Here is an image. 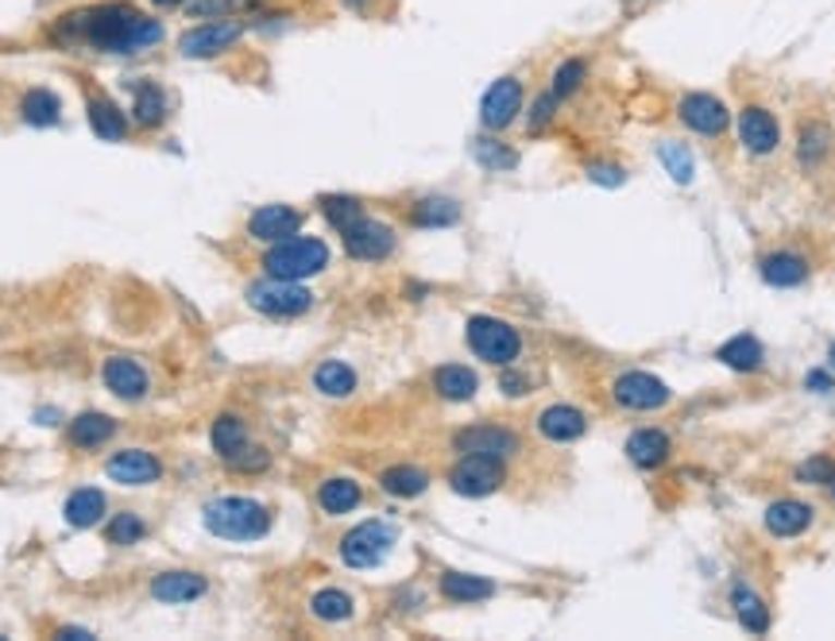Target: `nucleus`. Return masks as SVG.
<instances>
[{
	"label": "nucleus",
	"mask_w": 835,
	"mask_h": 641,
	"mask_svg": "<svg viewBox=\"0 0 835 641\" xmlns=\"http://www.w3.org/2000/svg\"><path fill=\"white\" fill-rule=\"evenodd\" d=\"M51 39L59 47H77L94 55H144L167 39L162 20L132 9L124 0H101V4H82V9L62 12L51 24Z\"/></svg>",
	"instance_id": "1"
},
{
	"label": "nucleus",
	"mask_w": 835,
	"mask_h": 641,
	"mask_svg": "<svg viewBox=\"0 0 835 641\" xmlns=\"http://www.w3.org/2000/svg\"><path fill=\"white\" fill-rule=\"evenodd\" d=\"M202 522H205V530L214 533V537L259 541L267 530H271V510H267L264 503H256V498L229 495V498H214V503H205Z\"/></svg>",
	"instance_id": "2"
},
{
	"label": "nucleus",
	"mask_w": 835,
	"mask_h": 641,
	"mask_svg": "<svg viewBox=\"0 0 835 641\" xmlns=\"http://www.w3.org/2000/svg\"><path fill=\"white\" fill-rule=\"evenodd\" d=\"M329 267V247L317 237H287L279 244L267 247L264 255V270L271 279H287V282H302L314 279Z\"/></svg>",
	"instance_id": "3"
},
{
	"label": "nucleus",
	"mask_w": 835,
	"mask_h": 641,
	"mask_svg": "<svg viewBox=\"0 0 835 641\" xmlns=\"http://www.w3.org/2000/svg\"><path fill=\"white\" fill-rule=\"evenodd\" d=\"M247 35V24L240 16H225V20H202V24H194L190 32L179 35V43H174V51L182 55V59H221V55H229L232 47H240Z\"/></svg>",
	"instance_id": "4"
},
{
	"label": "nucleus",
	"mask_w": 835,
	"mask_h": 641,
	"mask_svg": "<svg viewBox=\"0 0 835 641\" xmlns=\"http://www.w3.org/2000/svg\"><path fill=\"white\" fill-rule=\"evenodd\" d=\"M464 337H469L472 352L484 363H495V367H511L522 352V337L499 317H472Z\"/></svg>",
	"instance_id": "5"
},
{
	"label": "nucleus",
	"mask_w": 835,
	"mask_h": 641,
	"mask_svg": "<svg viewBox=\"0 0 835 641\" xmlns=\"http://www.w3.org/2000/svg\"><path fill=\"white\" fill-rule=\"evenodd\" d=\"M247 305L267 317H299L314 305V294L299 282H287V279H271L267 275L264 282H252L247 287Z\"/></svg>",
	"instance_id": "6"
},
{
	"label": "nucleus",
	"mask_w": 835,
	"mask_h": 641,
	"mask_svg": "<svg viewBox=\"0 0 835 641\" xmlns=\"http://www.w3.org/2000/svg\"><path fill=\"white\" fill-rule=\"evenodd\" d=\"M449 487L464 498L492 495V491L504 487V460L480 456V452H461V460H457L449 472Z\"/></svg>",
	"instance_id": "7"
},
{
	"label": "nucleus",
	"mask_w": 835,
	"mask_h": 641,
	"mask_svg": "<svg viewBox=\"0 0 835 641\" xmlns=\"http://www.w3.org/2000/svg\"><path fill=\"white\" fill-rule=\"evenodd\" d=\"M395 525H387V522H364V525H356L352 533H344V541H341V560L349 568H375L379 560L391 553V545H395Z\"/></svg>",
	"instance_id": "8"
},
{
	"label": "nucleus",
	"mask_w": 835,
	"mask_h": 641,
	"mask_svg": "<svg viewBox=\"0 0 835 641\" xmlns=\"http://www.w3.org/2000/svg\"><path fill=\"white\" fill-rule=\"evenodd\" d=\"M522 101H527V89H522L519 77L515 74L499 77V82L487 85L484 101H480V120H484L487 132H504L522 112Z\"/></svg>",
	"instance_id": "9"
},
{
	"label": "nucleus",
	"mask_w": 835,
	"mask_h": 641,
	"mask_svg": "<svg viewBox=\"0 0 835 641\" xmlns=\"http://www.w3.org/2000/svg\"><path fill=\"white\" fill-rule=\"evenodd\" d=\"M105 475L120 487H152L162 480V460L147 448H124V452L109 456Z\"/></svg>",
	"instance_id": "10"
},
{
	"label": "nucleus",
	"mask_w": 835,
	"mask_h": 641,
	"mask_svg": "<svg viewBox=\"0 0 835 641\" xmlns=\"http://www.w3.org/2000/svg\"><path fill=\"white\" fill-rule=\"evenodd\" d=\"M344 240V252L352 255V259L360 263H379L387 259V255L395 252V232L387 225H379V220H367L360 217L356 225H349L341 232Z\"/></svg>",
	"instance_id": "11"
},
{
	"label": "nucleus",
	"mask_w": 835,
	"mask_h": 641,
	"mask_svg": "<svg viewBox=\"0 0 835 641\" xmlns=\"http://www.w3.org/2000/svg\"><path fill=\"white\" fill-rule=\"evenodd\" d=\"M101 379L105 387L117 398H124V402H140V398H147V390H152V375H147L144 363L132 360V355H109V360L101 363Z\"/></svg>",
	"instance_id": "12"
},
{
	"label": "nucleus",
	"mask_w": 835,
	"mask_h": 641,
	"mask_svg": "<svg viewBox=\"0 0 835 641\" xmlns=\"http://www.w3.org/2000/svg\"><path fill=\"white\" fill-rule=\"evenodd\" d=\"M457 452H480V456H495V460H511L515 452L522 448V440L515 437L511 430L504 425H469L452 437Z\"/></svg>",
	"instance_id": "13"
},
{
	"label": "nucleus",
	"mask_w": 835,
	"mask_h": 641,
	"mask_svg": "<svg viewBox=\"0 0 835 641\" xmlns=\"http://www.w3.org/2000/svg\"><path fill=\"white\" fill-rule=\"evenodd\" d=\"M612 395H615V402L627 406V410H657V406L669 402V387L646 372L619 375V379L612 383Z\"/></svg>",
	"instance_id": "14"
},
{
	"label": "nucleus",
	"mask_w": 835,
	"mask_h": 641,
	"mask_svg": "<svg viewBox=\"0 0 835 641\" xmlns=\"http://www.w3.org/2000/svg\"><path fill=\"white\" fill-rule=\"evenodd\" d=\"M302 228V213L290 209V205H259L252 217H247V237L264 240V244H279L287 237H299Z\"/></svg>",
	"instance_id": "15"
},
{
	"label": "nucleus",
	"mask_w": 835,
	"mask_h": 641,
	"mask_svg": "<svg viewBox=\"0 0 835 641\" xmlns=\"http://www.w3.org/2000/svg\"><path fill=\"white\" fill-rule=\"evenodd\" d=\"M677 117H681L685 124H689L692 132H700V135H724L727 124H731L724 101L712 97V94H685L681 105H677Z\"/></svg>",
	"instance_id": "16"
},
{
	"label": "nucleus",
	"mask_w": 835,
	"mask_h": 641,
	"mask_svg": "<svg viewBox=\"0 0 835 641\" xmlns=\"http://www.w3.org/2000/svg\"><path fill=\"white\" fill-rule=\"evenodd\" d=\"M86 117H89L94 135L105 140V144H117V140L129 135V112L120 109L117 97L101 94V89H94V85H89V94H86Z\"/></svg>",
	"instance_id": "17"
},
{
	"label": "nucleus",
	"mask_w": 835,
	"mask_h": 641,
	"mask_svg": "<svg viewBox=\"0 0 835 641\" xmlns=\"http://www.w3.org/2000/svg\"><path fill=\"white\" fill-rule=\"evenodd\" d=\"M739 140H742V147L754 155L777 152V144H782V128H777L774 112L762 109V105H747V109L739 112Z\"/></svg>",
	"instance_id": "18"
},
{
	"label": "nucleus",
	"mask_w": 835,
	"mask_h": 641,
	"mask_svg": "<svg viewBox=\"0 0 835 641\" xmlns=\"http://www.w3.org/2000/svg\"><path fill=\"white\" fill-rule=\"evenodd\" d=\"M132 120L140 128H162L171 120V94L155 77H136L132 82Z\"/></svg>",
	"instance_id": "19"
},
{
	"label": "nucleus",
	"mask_w": 835,
	"mask_h": 641,
	"mask_svg": "<svg viewBox=\"0 0 835 641\" xmlns=\"http://www.w3.org/2000/svg\"><path fill=\"white\" fill-rule=\"evenodd\" d=\"M205 591H209V583H205L202 572H159L152 580V600L171 603V607L202 600Z\"/></svg>",
	"instance_id": "20"
},
{
	"label": "nucleus",
	"mask_w": 835,
	"mask_h": 641,
	"mask_svg": "<svg viewBox=\"0 0 835 641\" xmlns=\"http://www.w3.org/2000/svg\"><path fill=\"white\" fill-rule=\"evenodd\" d=\"M537 433L546 440H557V445H569V440L589 433V418L580 414L577 406H549L537 414Z\"/></svg>",
	"instance_id": "21"
},
{
	"label": "nucleus",
	"mask_w": 835,
	"mask_h": 641,
	"mask_svg": "<svg viewBox=\"0 0 835 641\" xmlns=\"http://www.w3.org/2000/svg\"><path fill=\"white\" fill-rule=\"evenodd\" d=\"M62 515H66V522L74 525V530H94V525H101V518L109 515V498L97 487H77L74 495L66 498Z\"/></svg>",
	"instance_id": "22"
},
{
	"label": "nucleus",
	"mask_w": 835,
	"mask_h": 641,
	"mask_svg": "<svg viewBox=\"0 0 835 641\" xmlns=\"http://www.w3.org/2000/svg\"><path fill=\"white\" fill-rule=\"evenodd\" d=\"M20 120L32 128H51L62 120V101L55 89H47V85H32V89H24L20 94Z\"/></svg>",
	"instance_id": "23"
},
{
	"label": "nucleus",
	"mask_w": 835,
	"mask_h": 641,
	"mask_svg": "<svg viewBox=\"0 0 835 641\" xmlns=\"http://www.w3.org/2000/svg\"><path fill=\"white\" fill-rule=\"evenodd\" d=\"M809 525H812V507H804L797 498H782V503H774V507L766 510V530L774 533V537H797V533H804Z\"/></svg>",
	"instance_id": "24"
},
{
	"label": "nucleus",
	"mask_w": 835,
	"mask_h": 641,
	"mask_svg": "<svg viewBox=\"0 0 835 641\" xmlns=\"http://www.w3.org/2000/svg\"><path fill=\"white\" fill-rule=\"evenodd\" d=\"M762 279L770 287H801L809 279V259L797 252H774L762 259Z\"/></svg>",
	"instance_id": "25"
},
{
	"label": "nucleus",
	"mask_w": 835,
	"mask_h": 641,
	"mask_svg": "<svg viewBox=\"0 0 835 641\" xmlns=\"http://www.w3.org/2000/svg\"><path fill=\"white\" fill-rule=\"evenodd\" d=\"M112 433H117V422L109 414H101V410H89V414H77L70 422L66 437L74 448H101L105 440H112Z\"/></svg>",
	"instance_id": "26"
},
{
	"label": "nucleus",
	"mask_w": 835,
	"mask_h": 641,
	"mask_svg": "<svg viewBox=\"0 0 835 641\" xmlns=\"http://www.w3.org/2000/svg\"><path fill=\"white\" fill-rule=\"evenodd\" d=\"M434 390L445 398V402H469V398H476L480 379H476V372H469V367H461V363H445V367L434 372Z\"/></svg>",
	"instance_id": "27"
},
{
	"label": "nucleus",
	"mask_w": 835,
	"mask_h": 641,
	"mask_svg": "<svg viewBox=\"0 0 835 641\" xmlns=\"http://www.w3.org/2000/svg\"><path fill=\"white\" fill-rule=\"evenodd\" d=\"M360 503H364V491H360L356 480H344V475L325 480L322 487H317V507H322L325 515H349Z\"/></svg>",
	"instance_id": "28"
},
{
	"label": "nucleus",
	"mask_w": 835,
	"mask_h": 641,
	"mask_svg": "<svg viewBox=\"0 0 835 641\" xmlns=\"http://www.w3.org/2000/svg\"><path fill=\"white\" fill-rule=\"evenodd\" d=\"M441 595L449 603H484L495 595V583L484 576H469V572H445L441 576Z\"/></svg>",
	"instance_id": "29"
},
{
	"label": "nucleus",
	"mask_w": 835,
	"mask_h": 641,
	"mask_svg": "<svg viewBox=\"0 0 835 641\" xmlns=\"http://www.w3.org/2000/svg\"><path fill=\"white\" fill-rule=\"evenodd\" d=\"M627 456H631L639 468H657L669 460V437L662 430H639L627 440Z\"/></svg>",
	"instance_id": "30"
},
{
	"label": "nucleus",
	"mask_w": 835,
	"mask_h": 641,
	"mask_svg": "<svg viewBox=\"0 0 835 641\" xmlns=\"http://www.w3.org/2000/svg\"><path fill=\"white\" fill-rule=\"evenodd\" d=\"M209 440H214V452L221 456L225 464H229L232 456H237L240 448L247 445V425H244V418L221 414V418L214 422V430H209Z\"/></svg>",
	"instance_id": "31"
},
{
	"label": "nucleus",
	"mask_w": 835,
	"mask_h": 641,
	"mask_svg": "<svg viewBox=\"0 0 835 641\" xmlns=\"http://www.w3.org/2000/svg\"><path fill=\"white\" fill-rule=\"evenodd\" d=\"M379 487L395 498H418L429 487V475L414 464H399V468H387V472L379 475Z\"/></svg>",
	"instance_id": "32"
},
{
	"label": "nucleus",
	"mask_w": 835,
	"mask_h": 641,
	"mask_svg": "<svg viewBox=\"0 0 835 641\" xmlns=\"http://www.w3.org/2000/svg\"><path fill=\"white\" fill-rule=\"evenodd\" d=\"M716 360H724L731 372H759L762 367V344L754 337H747V332H739V337H731L724 348H719Z\"/></svg>",
	"instance_id": "33"
},
{
	"label": "nucleus",
	"mask_w": 835,
	"mask_h": 641,
	"mask_svg": "<svg viewBox=\"0 0 835 641\" xmlns=\"http://www.w3.org/2000/svg\"><path fill=\"white\" fill-rule=\"evenodd\" d=\"M314 387L329 398H349L356 390V372L341 360H325L314 372Z\"/></svg>",
	"instance_id": "34"
},
{
	"label": "nucleus",
	"mask_w": 835,
	"mask_h": 641,
	"mask_svg": "<svg viewBox=\"0 0 835 641\" xmlns=\"http://www.w3.org/2000/svg\"><path fill=\"white\" fill-rule=\"evenodd\" d=\"M410 220L418 228H449L461 220V205L449 202V197H426V202H418L410 209Z\"/></svg>",
	"instance_id": "35"
},
{
	"label": "nucleus",
	"mask_w": 835,
	"mask_h": 641,
	"mask_svg": "<svg viewBox=\"0 0 835 641\" xmlns=\"http://www.w3.org/2000/svg\"><path fill=\"white\" fill-rule=\"evenodd\" d=\"M310 610H314V618H322V622H349L352 618V595L341 588H325L317 591L314 600H310Z\"/></svg>",
	"instance_id": "36"
},
{
	"label": "nucleus",
	"mask_w": 835,
	"mask_h": 641,
	"mask_svg": "<svg viewBox=\"0 0 835 641\" xmlns=\"http://www.w3.org/2000/svg\"><path fill=\"white\" fill-rule=\"evenodd\" d=\"M256 4L259 0H190L182 12L194 20H225V16H244V12H252Z\"/></svg>",
	"instance_id": "37"
},
{
	"label": "nucleus",
	"mask_w": 835,
	"mask_h": 641,
	"mask_svg": "<svg viewBox=\"0 0 835 641\" xmlns=\"http://www.w3.org/2000/svg\"><path fill=\"white\" fill-rule=\"evenodd\" d=\"M584 77H589V62L565 59L561 66L554 70V77H549V94H554L557 101H565V97H572L580 85H584Z\"/></svg>",
	"instance_id": "38"
},
{
	"label": "nucleus",
	"mask_w": 835,
	"mask_h": 641,
	"mask_svg": "<svg viewBox=\"0 0 835 641\" xmlns=\"http://www.w3.org/2000/svg\"><path fill=\"white\" fill-rule=\"evenodd\" d=\"M144 533H147V522L136 515V510H120V515L109 522V545L132 548L144 541Z\"/></svg>",
	"instance_id": "39"
},
{
	"label": "nucleus",
	"mask_w": 835,
	"mask_h": 641,
	"mask_svg": "<svg viewBox=\"0 0 835 641\" xmlns=\"http://www.w3.org/2000/svg\"><path fill=\"white\" fill-rule=\"evenodd\" d=\"M322 213L337 232H344L349 225H356L364 217V205L356 197H344V194H332V197H322Z\"/></svg>",
	"instance_id": "40"
},
{
	"label": "nucleus",
	"mask_w": 835,
	"mask_h": 641,
	"mask_svg": "<svg viewBox=\"0 0 835 641\" xmlns=\"http://www.w3.org/2000/svg\"><path fill=\"white\" fill-rule=\"evenodd\" d=\"M735 607H739V622L747 626L750 633H766L770 630V615H766V607L759 603V595L735 588Z\"/></svg>",
	"instance_id": "41"
},
{
	"label": "nucleus",
	"mask_w": 835,
	"mask_h": 641,
	"mask_svg": "<svg viewBox=\"0 0 835 641\" xmlns=\"http://www.w3.org/2000/svg\"><path fill=\"white\" fill-rule=\"evenodd\" d=\"M827 147H832V132H827L824 124H804L801 128V159L804 162L824 159Z\"/></svg>",
	"instance_id": "42"
},
{
	"label": "nucleus",
	"mask_w": 835,
	"mask_h": 641,
	"mask_svg": "<svg viewBox=\"0 0 835 641\" xmlns=\"http://www.w3.org/2000/svg\"><path fill=\"white\" fill-rule=\"evenodd\" d=\"M267 464H271V452H267V448H259V445H252V440H247V445L240 448V452H237V456H232V460H229V468H232V472H244V475H252V472H264Z\"/></svg>",
	"instance_id": "43"
},
{
	"label": "nucleus",
	"mask_w": 835,
	"mask_h": 641,
	"mask_svg": "<svg viewBox=\"0 0 835 641\" xmlns=\"http://www.w3.org/2000/svg\"><path fill=\"white\" fill-rule=\"evenodd\" d=\"M476 155H480V162H484L487 170H511L515 162H519V155L515 152H504V147L487 144V140H480L476 144Z\"/></svg>",
	"instance_id": "44"
},
{
	"label": "nucleus",
	"mask_w": 835,
	"mask_h": 641,
	"mask_svg": "<svg viewBox=\"0 0 835 641\" xmlns=\"http://www.w3.org/2000/svg\"><path fill=\"white\" fill-rule=\"evenodd\" d=\"M554 109H557V97H554V94H542V97H537V101H534V112H530V128H534V132H537V128H546L549 120H554Z\"/></svg>",
	"instance_id": "45"
},
{
	"label": "nucleus",
	"mask_w": 835,
	"mask_h": 641,
	"mask_svg": "<svg viewBox=\"0 0 835 641\" xmlns=\"http://www.w3.org/2000/svg\"><path fill=\"white\" fill-rule=\"evenodd\" d=\"M665 162H669V170H674V178L677 182H689V159H681V152L677 147H665Z\"/></svg>",
	"instance_id": "46"
},
{
	"label": "nucleus",
	"mask_w": 835,
	"mask_h": 641,
	"mask_svg": "<svg viewBox=\"0 0 835 641\" xmlns=\"http://www.w3.org/2000/svg\"><path fill=\"white\" fill-rule=\"evenodd\" d=\"M504 390L507 395H527V379L522 375H504Z\"/></svg>",
	"instance_id": "47"
},
{
	"label": "nucleus",
	"mask_w": 835,
	"mask_h": 641,
	"mask_svg": "<svg viewBox=\"0 0 835 641\" xmlns=\"http://www.w3.org/2000/svg\"><path fill=\"white\" fill-rule=\"evenodd\" d=\"M155 9H186L190 0H152Z\"/></svg>",
	"instance_id": "48"
},
{
	"label": "nucleus",
	"mask_w": 835,
	"mask_h": 641,
	"mask_svg": "<svg viewBox=\"0 0 835 641\" xmlns=\"http://www.w3.org/2000/svg\"><path fill=\"white\" fill-rule=\"evenodd\" d=\"M62 638H94V633H89V630H74V626H62Z\"/></svg>",
	"instance_id": "49"
},
{
	"label": "nucleus",
	"mask_w": 835,
	"mask_h": 641,
	"mask_svg": "<svg viewBox=\"0 0 835 641\" xmlns=\"http://www.w3.org/2000/svg\"><path fill=\"white\" fill-rule=\"evenodd\" d=\"M344 4H349L352 12H367V9H372V0H344Z\"/></svg>",
	"instance_id": "50"
},
{
	"label": "nucleus",
	"mask_w": 835,
	"mask_h": 641,
	"mask_svg": "<svg viewBox=\"0 0 835 641\" xmlns=\"http://www.w3.org/2000/svg\"><path fill=\"white\" fill-rule=\"evenodd\" d=\"M827 487H832V495H835V468H832V475H827Z\"/></svg>",
	"instance_id": "51"
},
{
	"label": "nucleus",
	"mask_w": 835,
	"mask_h": 641,
	"mask_svg": "<svg viewBox=\"0 0 835 641\" xmlns=\"http://www.w3.org/2000/svg\"><path fill=\"white\" fill-rule=\"evenodd\" d=\"M827 360H832V367H835V344H832V348H827Z\"/></svg>",
	"instance_id": "52"
}]
</instances>
